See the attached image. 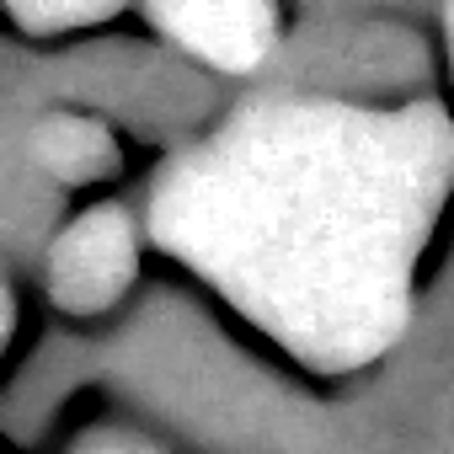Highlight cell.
I'll return each mask as SVG.
<instances>
[{
    "label": "cell",
    "instance_id": "cell-5",
    "mask_svg": "<svg viewBox=\"0 0 454 454\" xmlns=\"http://www.w3.org/2000/svg\"><path fill=\"white\" fill-rule=\"evenodd\" d=\"M12 17L33 33H59V27H86V22H102L107 6H12Z\"/></svg>",
    "mask_w": 454,
    "mask_h": 454
},
{
    "label": "cell",
    "instance_id": "cell-1",
    "mask_svg": "<svg viewBox=\"0 0 454 454\" xmlns=\"http://www.w3.org/2000/svg\"><path fill=\"white\" fill-rule=\"evenodd\" d=\"M449 176L454 129L427 107L257 102L160 176L150 224L289 353L353 369L406 321Z\"/></svg>",
    "mask_w": 454,
    "mask_h": 454
},
{
    "label": "cell",
    "instance_id": "cell-7",
    "mask_svg": "<svg viewBox=\"0 0 454 454\" xmlns=\"http://www.w3.org/2000/svg\"><path fill=\"white\" fill-rule=\"evenodd\" d=\"M449 43H454V12H449Z\"/></svg>",
    "mask_w": 454,
    "mask_h": 454
},
{
    "label": "cell",
    "instance_id": "cell-6",
    "mask_svg": "<svg viewBox=\"0 0 454 454\" xmlns=\"http://www.w3.org/2000/svg\"><path fill=\"white\" fill-rule=\"evenodd\" d=\"M75 454H160L145 433H129V427H107V433H91L86 443H75Z\"/></svg>",
    "mask_w": 454,
    "mask_h": 454
},
{
    "label": "cell",
    "instance_id": "cell-3",
    "mask_svg": "<svg viewBox=\"0 0 454 454\" xmlns=\"http://www.w3.org/2000/svg\"><path fill=\"white\" fill-rule=\"evenodd\" d=\"M150 17L171 43L214 70H257L278 33L268 6H160Z\"/></svg>",
    "mask_w": 454,
    "mask_h": 454
},
{
    "label": "cell",
    "instance_id": "cell-4",
    "mask_svg": "<svg viewBox=\"0 0 454 454\" xmlns=\"http://www.w3.org/2000/svg\"><path fill=\"white\" fill-rule=\"evenodd\" d=\"M27 150L33 160L59 176V182H91L113 166V139L97 118H81V113H49L33 123L27 134Z\"/></svg>",
    "mask_w": 454,
    "mask_h": 454
},
{
    "label": "cell",
    "instance_id": "cell-2",
    "mask_svg": "<svg viewBox=\"0 0 454 454\" xmlns=\"http://www.w3.org/2000/svg\"><path fill=\"white\" fill-rule=\"evenodd\" d=\"M134 268H139L134 224H129L123 208L107 203V208L81 214L54 241V252H49V294L65 310L91 316V310H107L134 284Z\"/></svg>",
    "mask_w": 454,
    "mask_h": 454
}]
</instances>
